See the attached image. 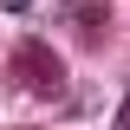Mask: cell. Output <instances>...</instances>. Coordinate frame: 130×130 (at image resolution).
<instances>
[{
	"label": "cell",
	"instance_id": "1",
	"mask_svg": "<svg viewBox=\"0 0 130 130\" xmlns=\"http://www.w3.org/2000/svg\"><path fill=\"white\" fill-rule=\"evenodd\" d=\"M13 78H20V91L52 98V91L65 85V65H59V52H52V46H39V39H20V46H13Z\"/></svg>",
	"mask_w": 130,
	"mask_h": 130
},
{
	"label": "cell",
	"instance_id": "2",
	"mask_svg": "<svg viewBox=\"0 0 130 130\" xmlns=\"http://www.w3.org/2000/svg\"><path fill=\"white\" fill-rule=\"evenodd\" d=\"M72 26H78V32H104V0H91V7H72Z\"/></svg>",
	"mask_w": 130,
	"mask_h": 130
},
{
	"label": "cell",
	"instance_id": "3",
	"mask_svg": "<svg viewBox=\"0 0 130 130\" xmlns=\"http://www.w3.org/2000/svg\"><path fill=\"white\" fill-rule=\"evenodd\" d=\"M117 130H130V98H124V104H117Z\"/></svg>",
	"mask_w": 130,
	"mask_h": 130
},
{
	"label": "cell",
	"instance_id": "4",
	"mask_svg": "<svg viewBox=\"0 0 130 130\" xmlns=\"http://www.w3.org/2000/svg\"><path fill=\"white\" fill-rule=\"evenodd\" d=\"M0 7H7V13H26V7H32V0H0Z\"/></svg>",
	"mask_w": 130,
	"mask_h": 130
}]
</instances>
